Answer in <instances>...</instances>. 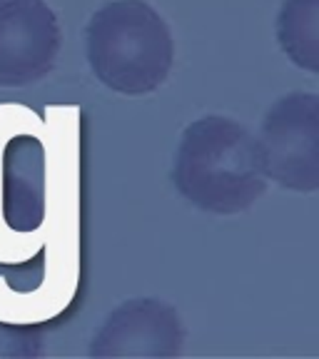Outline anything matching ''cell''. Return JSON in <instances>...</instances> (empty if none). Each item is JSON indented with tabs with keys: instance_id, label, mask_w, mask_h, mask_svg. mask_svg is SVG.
I'll list each match as a JSON object with an SVG mask.
<instances>
[{
	"instance_id": "1",
	"label": "cell",
	"mask_w": 319,
	"mask_h": 359,
	"mask_svg": "<svg viewBox=\"0 0 319 359\" xmlns=\"http://www.w3.org/2000/svg\"><path fill=\"white\" fill-rule=\"evenodd\" d=\"M172 185L192 208L210 215H240L267 190L254 135L224 115H202L179 135Z\"/></svg>"
},
{
	"instance_id": "2",
	"label": "cell",
	"mask_w": 319,
	"mask_h": 359,
	"mask_svg": "<svg viewBox=\"0 0 319 359\" xmlns=\"http://www.w3.org/2000/svg\"><path fill=\"white\" fill-rule=\"evenodd\" d=\"M85 55L107 90L130 97L150 95L172 70V30L147 0H110L85 25Z\"/></svg>"
},
{
	"instance_id": "3",
	"label": "cell",
	"mask_w": 319,
	"mask_h": 359,
	"mask_svg": "<svg viewBox=\"0 0 319 359\" xmlns=\"http://www.w3.org/2000/svg\"><path fill=\"white\" fill-rule=\"evenodd\" d=\"M267 180L292 192L319 190V95L294 90L277 97L254 137Z\"/></svg>"
},
{
	"instance_id": "4",
	"label": "cell",
	"mask_w": 319,
	"mask_h": 359,
	"mask_svg": "<svg viewBox=\"0 0 319 359\" xmlns=\"http://www.w3.org/2000/svg\"><path fill=\"white\" fill-rule=\"evenodd\" d=\"M185 322L172 304L133 297L107 314L88 352L95 359H172L185 352Z\"/></svg>"
},
{
	"instance_id": "5",
	"label": "cell",
	"mask_w": 319,
	"mask_h": 359,
	"mask_svg": "<svg viewBox=\"0 0 319 359\" xmlns=\"http://www.w3.org/2000/svg\"><path fill=\"white\" fill-rule=\"evenodd\" d=\"M60 45V20L45 0H0V88L48 78Z\"/></svg>"
},
{
	"instance_id": "6",
	"label": "cell",
	"mask_w": 319,
	"mask_h": 359,
	"mask_svg": "<svg viewBox=\"0 0 319 359\" xmlns=\"http://www.w3.org/2000/svg\"><path fill=\"white\" fill-rule=\"evenodd\" d=\"M277 43L307 73H319V0H285L277 13Z\"/></svg>"
},
{
	"instance_id": "7",
	"label": "cell",
	"mask_w": 319,
	"mask_h": 359,
	"mask_svg": "<svg viewBox=\"0 0 319 359\" xmlns=\"http://www.w3.org/2000/svg\"><path fill=\"white\" fill-rule=\"evenodd\" d=\"M43 352V334L35 327H15L0 322V359H33Z\"/></svg>"
}]
</instances>
